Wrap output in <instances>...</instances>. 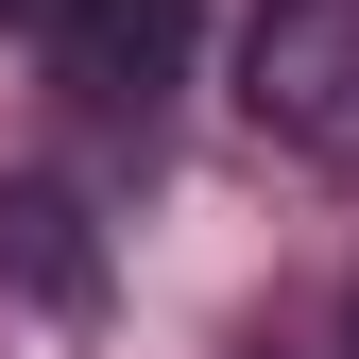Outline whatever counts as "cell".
<instances>
[{
	"instance_id": "cell-6",
	"label": "cell",
	"mask_w": 359,
	"mask_h": 359,
	"mask_svg": "<svg viewBox=\"0 0 359 359\" xmlns=\"http://www.w3.org/2000/svg\"><path fill=\"white\" fill-rule=\"evenodd\" d=\"M257 359H274V342H257Z\"/></svg>"
},
{
	"instance_id": "cell-3",
	"label": "cell",
	"mask_w": 359,
	"mask_h": 359,
	"mask_svg": "<svg viewBox=\"0 0 359 359\" xmlns=\"http://www.w3.org/2000/svg\"><path fill=\"white\" fill-rule=\"evenodd\" d=\"M0 274H18L34 308H69V325H86V308H103V240H86V205L18 171V189H0Z\"/></svg>"
},
{
	"instance_id": "cell-1",
	"label": "cell",
	"mask_w": 359,
	"mask_h": 359,
	"mask_svg": "<svg viewBox=\"0 0 359 359\" xmlns=\"http://www.w3.org/2000/svg\"><path fill=\"white\" fill-rule=\"evenodd\" d=\"M189 52H205V0H52L34 18V69H52V103L86 137H171V103H189Z\"/></svg>"
},
{
	"instance_id": "cell-4",
	"label": "cell",
	"mask_w": 359,
	"mask_h": 359,
	"mask_svg": "<svg viewBox=\"0 0 359 359\" xmlns=\"http://www.w3.org/2000/svg\"><path fill=\"white\" fill-rule=\"evenodd\" d=\"M34 18H52V0H0V34H34Z\"/></svg>"
},
{
	"instance_id": "cell-2",
	"label": "cell",
	"mask_w": 359,
	"mask_h": 359,
	"mask_svg": "<svg viewBox=\"0 0 359 359\" xmlns=\"http://www.w3.org/2000/svg\"><path fill=\"white\" fill-rule=\"evenodd\" d=\"M240 120L359 189V0H257L240 34Z\"/></svg>"
},
{
	"instance_id": "cell-5",
	"label": "cell",
	"mask_w": 359,
	"mask_h": 359,
	"mask_svg": "<svg viewBox=\"0 0 359 359\" xmlns=\"http://www.w3.org/2000/svg\"><path fill=\"white\" fill-rule=\"evenodd\" d=\"M342 359H359V308H342Z\"/></svg>"
}]
</instances>
